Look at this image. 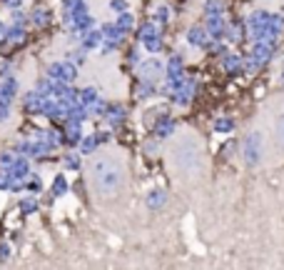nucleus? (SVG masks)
Listing matches in <instances>:
<instances>
[{
  "instance_id": "obj_1",
  "label": "nucleus",
  "mask_w": 284,
  "mask_h": 270,
  "mask_svg": "<svg viewBox=\"0 0 284 270\" xmlns=\"http://www.w3.org/2000/svg\"><path fill=\"white\" fill-rule=\"evenodd\" d=\"M93 185L102 198L117 195L122 188V165L110 155H100L93 160Z\"/></svg>"
},
{
  "instance_id": "obj_2",
  "label": "nucleus",
  "mask_w": 284,
  "mask_h": 270,
  "mask_svg": "<svg viewBox=\"0 0 284 270\" xmlns=\"http://www.w3.org/2000/svg\"><path fill=\"white\" fill-rule=\"evenodd\" d=\"M277 140L282 143V148H284V120H279V125H277Z\"/></svg>"
}]
</instances>
